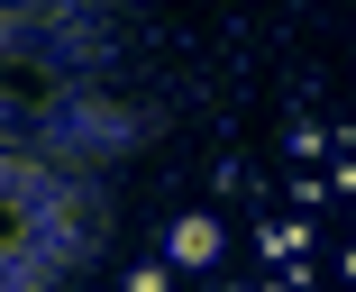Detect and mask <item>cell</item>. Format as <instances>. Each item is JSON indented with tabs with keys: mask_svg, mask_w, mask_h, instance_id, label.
<instances>
[{
	"mask_svg": "<svg viewBox=\"0 0 356 292\" xmlns=\"http://www.w3.org/2000/svg\"><path fill=\"white\" fill-rule=\"evenodd\" d=\"M210 247H220V229H210V219H183V229H174V256H183V265H201Z\"/></svg>",
	"mask_w": 356,
	"mask_h": 292,
	"instance_id": "cell-1",
	"label": "cell"
}]
</instances>
